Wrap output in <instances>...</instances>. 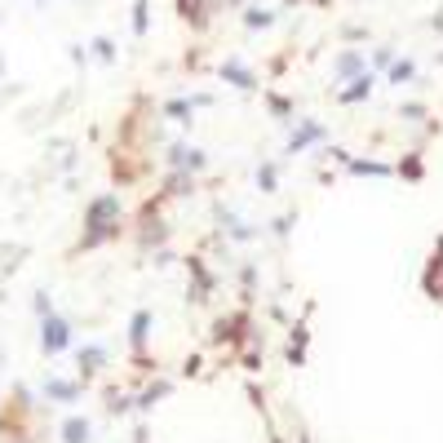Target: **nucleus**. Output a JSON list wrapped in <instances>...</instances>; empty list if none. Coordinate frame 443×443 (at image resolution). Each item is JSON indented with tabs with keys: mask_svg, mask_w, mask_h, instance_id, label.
<instances>
[{
	"mask_svg": "<svg viewBox=\"0 0 443 443\" xmlns=\"http://www.w3.org/2000/svg\"><path fill=\"white\" fill-rule=\"evenodd\" d=\"M120 226V200L115 195H98L89 204V218H85V248L93 244H106Z\"/></svg>",
	"mask_w": 443,
	"mask_h": 443,
	"instance_id": "obj_1",
	"label": "nucleus"
},
{
	"mask_svg": "<svg viewBox=\"0 0 443 443\" xmlns=\"http://www.w3.org/2000/svg\"><path fill=\"white\" fill-rule=\"evenodd\" d=\"M324 138H328V129L319 124V120L297 115L293 129H289V142H284V151H289V155H302V151H310V147H319Z\"/></svg>",
	"mask_w": 443,
	"mask_h": 443,
	"instance_id": "obj_2",
	"label": "nucleus"
},
{
	"mask_svg": "<svg viewBox=\"0 0 443 443\" xmlns=\"http://www.w3.org/2000/svg\"><path fill=\"white\" fill-rule=\"evenodd\" d=\"M169 169L173 173H204L209 169V151H200V147H186V142H173L169 147Z\"/></svg>",
	"mask_w": 443,
	"mask_h": 443,
	"instance_id": "obj_3",
	"label": "nucleus"
},
{
	"mask_svg": "<svg viewBox=\"0 0 443 443\" xmlns=\"http://www.w3.org/2000/svg\"><path fill=\"white\" fill-rule=\"evenodd\" d=\"M218 231H222L226 239H235V244H253V239L261 235V226H248V222L239 218L235 209H226V204H218Z\"/></svg>",
	"mask_w": 443,
	"mask_h": 443,
	"instance_id": "obj_4",
	"label": "nucleus"
},
{
	"mask_svg": "<svg viewBox=\"0 0 443 443\" xmlns=\"http://www.w3.org/2000/svg\"><path fill=\"white\" fill-rule=\"evenodd\" d=\"M40 319H45V328H40V346H45V355L67 351V346H71V328H67V319H58V315H40Z\"/></svg>",
	"mask_w": 443,
	"mask_h": 443,
	"instance_id": "obj_5",
	"label": "nucleus"
},
{
	"mask_svg": "<svg viewBox=\"0 0 443 443\" xmlns=\"http://www.w3.org/2000/svg\"><path fill=\"white\" fill-rule=\"evenodd\" d=\"M218 76L226 80V85H235V89H257V76L239 63V58H226V63L218 67Z\"/></svg>",
	"mask_w": 443,
	"mask_h": 443,
	"instance_id": "obj_6",
	"label": "nucleus"
},
{
	"mask_svg": "<svg viewBox=\"0 0 443 443\" xmlns=\"http://www.w3.org/2000/svg\"><path fill=\"white\" fill-rule=\"evenodd\" d=\"M332 71H337V80H359L368 71V63H364V54H359V49H346V54H337Z\"/></svg>",
	"mask_w": 443,
	"mask_h": 443,
	"instance_id": "obj_7",
	"label": "nucleus"
},
{
	"mask_svg": "<svg viewBox=\"0 0 443 443\" xmlns=\"http://www.w3.org/2000/svg\"><path fill=\"white\" fill-rule=\"evenodd\" d=\"M346 169H351L355 177H390L394 173L386 160H346Z\"/></svg>",
	"mask_w": 443,
	"mask_h": 443,
	"instance_id": "obj_8",
	"label": "nucleus"
},
{
	"mask_svg": "<svg viewBox=\"0 0 443 443\" xmlns=\"http://www.w3.org/2000/svg\"><path fill=\"white\" fill-rule=\"evenodd\" d=\"M253 177H257V191H266V195L280 191V164H275V160H261Z\"/></svg>",
	"mask_w": 443,
	"mask_h": 443,
	"instance_id": "obj_9",
	"label": "nucleus"
},
{
	"mask_svg": "<svg viewBox=\"0 0 443 443\" xmlns=\"http://www.w3.org/2000/svg\"><path fill=\"white\" fill-rule=\"evenodd\" d=\"M368 93H373V71H364L359 80H351V85H346V89L337 93V98H341V102H364Z\"/></svg>",
	"mask_w": 443,
	"mask_h": 443,
	"instance_id": "obj_10",
	"label": "nucleus"
},
{
	"mask_svg": "<svg viewBox=\"0 0 443 443\" xmlns=\"http://www.w3.org/2000/svg\"><path fill=\"white\" fill-rule=\"evenodd\" d=\"M195 93H191V98H173L169 106H164V115H169V120H177V124H191V115H195Z\"/></svg>",
	"mask_w": 443,
	"mask_h": 443,
	"instance_id": "obj_11",
	"label": "nucleus"
},
{
	"mask_svg": "<svg viewBox=\"0 0 443 443\" xmlns=\"http://www.w3.org/2000/svg\"><path fill=\"white\" fill-rule=\"evenodd\" d=\"M386 80H390L394 89H399V85H412V80H417V63H408V58H394Z\"/></svg>",
	"mask_w": 443,
	"mask_h": 443,
	"instance_id": "obj_12",
	"label": "nucleus"
},
{
	"mask_svg": "<svg viewBox=\"0 0 443 443\" xmlns=\"http://www.w3.org/2000/svg\"><path fill=\"white\" fill-rule=\"evenodd\" d=\"M147 332H151V310H138L134 324H129V341H134V351L147 346Z\"/></svg>",
	"mask_w": 443,
	"mask_h": 443,
	"instance_id": "obj_13",
	"label": "nucleus"
},
{
	"mask_svg": "<svg viewBox=\"0 0 443 443\" xmlns=\"http://www.w3.org/2000/svg\"><path fill=\"white\" fill-rule=\"evenodd\" d=\"M102 364H106V351H102V346H80V368H85V373H98Z\"/></svg>",
	"mask_w": 443,
	"mask_h": 443,
	"instance_id": "obj_14",
	"label": "nucleus"
},
{
	"mask_svg": "<svg viewBox=\"0 0 443 443\" xmlns=\"http://www.w3.org/2000/svg\"><path fill=\"white\" fill-rule=\"evenodd\" d=\"M63 443H89V421L85 417H80V421L71 417V421L63 426Z\"/></svg>",
	"mask_w": 443,
	"mask_h": 443,
	"instance_id": "obj_15",
	"label": "nucleus"
},
{
	"mask_svg": "<svg viewBox=\"0 0 443 443\" xmlns=\"http://www.w3.org/2000/svg\"><path fill=\"white\" fill-rule=\"evenodd\" d=\"M45 394H54V399H63V403H71L76 399V386H71V381H45Z\"/></svg>",
	"mask_w": 443,
	"mask_h": 443,
	"instance_id": "obj_16",
	"label": "nucleus"
},
{
	"mask_svg": "<svg viewBox=\"0 0 443 443\" xmlns=\"http://www.w3.org/2000/svg\"><path fill=\"white\" fill-rule=\"evenodd\" d=\"M244 22H248V27H271V22H275V14H271V9H248V14H244Z\"/></svg>",
	"mask_w": 443,
	"mask_h": 443,
	"instance_id": "obj_17",
	"label": "nucleus"
},
{
	"mask_svg": "<svg viewBox=\"0 0 443 443\" xmlns=\"http://www.w3.org/2000/svg\"><path fill=\"white\" fill-rule=\"evenodd\" d=\"M289 231H293V213H284V218H275V222H271V235H275V239H284Z\"/></svg>",
	"mask_w": 443,
	"mask_h": 443,
	"instance_id": "obj_18",
	"label": "nucleus"
},
{
	"mask_svg": "<svg viewBox=\"0 0 443 443\" xmlns=\"http://www.w3.org/2000/svg\"><path fill=\"white\" fill-rule=\"evenodd\" d=\"M93 54H98L102 63H111V58H115V45H111V40H106V35H102V40H93Z\"/></svg>",
	"mask_w": 443,
	"mask_h": 443,
	"instance_id": "obj_19",
	"label": "nucleus"
},
{
	"mask_svg": "<svg viewBox=\"0 0 443 443\" xmlns=\"http://www.w3.org/2000/svg\"><path fill=\"white\" fill-rule=\"evenodd\" d=\"M134 31L138 35L147 31V0H138V5H134Z\"/></svg>",
	"mask_w": 443,
	"mask_h": 443,
	"instance_id": "obj_20",
	"label": "nucleus"
},
{
	"mask_svg": "<svg viewBox=\"0 0 443 443\" xmlns=\"http://www.w3.org/2000/svg\"><path fill=\"white\" fill-rule=\"evenodd\" d=\"M403 120H412V124H417V120H421L426 115V106H417V102H408V106H403V111H399Z\"/></svg>",
	"mask_w": 443,
	"mask_h": 443,
	"instance_id": "obj_21",
	"label": "nucleus"
},
{
	"mask_svg": "<svg viewBox=\"0 0 443 443\" xmlns=\"http://www.w3.org/2000/svg\"><path fill=\"white\" fill-rule=\"evenodd\" d=\"M390 63H394L390 49H377V54H373V67H390Z\"/></svg>",
	"mask_w": 443,
	"mask_h": 443,
	"instance_id": "obj_22",
	"label": "nucleus"
}]
</instances>
